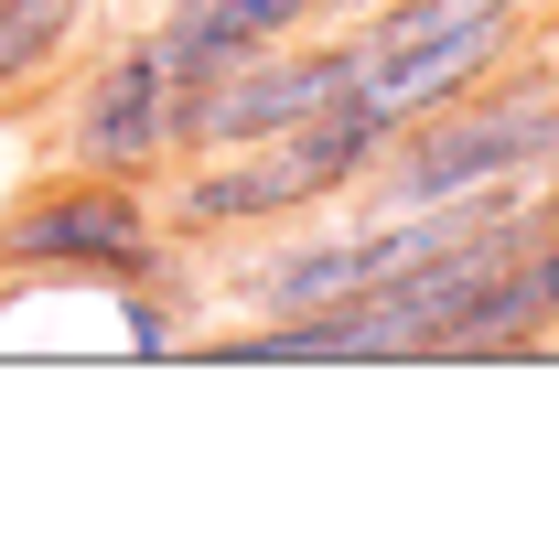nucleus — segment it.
Listing matches in <instances>:
<instances>
[{
    "label": "nucleus",
    "mask_w": 559,
    "mask_h": 537,
    "mask_svg": "<svg viewBox=\"0 0 559 537\" xmlns=\"http://www.w3.org/2000/svg\"><path fill=\"white\" fill-rule=\"evenodd\" d=\"M323 11H355V22H366V11H377V0H312V22H323Z\"/></svg>",
    "instance_id": "12"
},
{
    "label": "nucleus",
    "mask_w": 559,
    "mask_h": 537,
    "mask_svg": "<svg viewBox=\"0 0 559 537\" xmlns=\"http://www.w3.org/2000/svg\"><path fill=\"white\" fill-rule=\"evenodd\" d=\"M0 268H11V279L66 268V279L119 290V279H173V268H183V237H173V215H162L151 183L55 162L33 194H11V215H0Z\"/></svg>",
    "instance_id": "2"
},
{
    "label": "nucleus",
    "mask_w": 559,
    "mask_h": 537,
    "mask_svg": "<svg viewBox=\"0 0 559 537\" xmlns=\"http://www.w3.org/2000/svg\"><path fill=\"white\" fill-rule=\"evenodd\" d=\"M173 237L183 248H237V237H270V226H301L312 215V183H301V162L259 140V151H205V162H173Z\"/></svg>",
    "instance_id": "6"
},
{
    "label": "nucleus",
    "mask_w": 559,
    "mask_h": 537,
    "mask_svg": "<svg viewBox=\"0 0 559 537\" xmlns=\"http://www.w3.org/2000/svg\"><path fill=\"white\" fill-rule=\"evenodd\" d=\"M151 44H162L173 86H215V75H237L248 55H270V33H259V22H237L226 0H162Z\"/></svg>",
    "instance_id": "8"
},
{
    "label": "nucleus",
    "mask_w": 559,
    "mask_h": 537,
    "mask_svg": "<svg viewBox=\"0 0 559 537\" xmlns=\"http://www.w3.org/2000/svg\"><path fill=\"white\" fill-rule=\"evenodd\" d=\"M355 33H366V75H355V97L388 108L399 130H419V119L463 108L474 86H495V75L516 65V44H527V0H377Z\"/></svg>",
    "instance_id": "3"
},
{
    "label": "nucleus",
    "mask_w": 559,
    "mask_h": 537,
    "mask_svg": "<svg viewBox=\"0 0 559 537\" xmlns=\"http://www.w3.org/2000/svg\"><path fill=\"white\" fill-rule=\"evenodd\" d=\"M248 323H290V312H345L355 290H377V248H366V215L345 226H270V248H248V259L215 279Z\"/></svg>",
    "instance_id": "7"
},
{
    "label": "nucleus",
    "mask_w": 559,
    "mask_h": 537,
    "mask_svg": "<svg viewBox=\"0 0 559 537\" xmlns=\"http://www.w3.org/2000/svg\"><path fill=\"white\" fill-rule=\"evenodd\" d=\"M226 11H237V22H259L270 44H290V33L312 22V0H226Z\"/></svg>",
    "instance_id": "11"
},
{
    "label": "nucleus",
    "mask_w": 559,
    "mask_h": 537,
    "mask_svg": "<svg viewBox=\"0 0 559 537\" xmlns=\"http://www.w3.org/2000/svg\"><path fill=\"white\" fill-rule=\"evenodd\" d=\"M108 301H119V344H130V355H183V344H194L183 301H173V279H119Z\"/></svg>",
    "instance_id": "10"
},
{
    "label": "nucleus",
    "mask_w": 559,
    "mask_h": 537,
    "mask_svg": "<svg viewBox=\"0 0 559 537\" xmlns=\"http://www.w3.org/2000/svg\"><path fill=\"white\" fill-rule=\"evenodd\" d=\"M355 75H366V33H323V44H270L215 86H183L173 108V162H205V151H259V140L301 130L312 108H334Z\"/></svg>",
    "instance_id": "4"
},
{
    "label": "nucleus",
    "mask_w": 559,
    "mask_h": 537,
    "mask_svg": "<svg viewBox=\"0 0 559 537\" xmlns=\"http://www.w3.org/2000/svg\"><path fill=\"white\" fill-rule=\"evenodd\" d=\"M173 108H183V86H173V65H162V44L130 33V44H119V55H97L86 86L66 97V119H55V162L151 183V172L173 162Z\"/></svg>",
    "instance_id": "5"
},
{
    "label": "nucleus",
    "mask_w": 559,
    "mask_h": 537,
    "mask_svg": "<svg viewBox=\"0 0 559 537\" xmlns=\"http://www.w3.org/2000/svg\"><path fill=\"white\" fill-rule=\"evenodd\" d=\"M549 172H559V75L527 65V75L474 86L463 108L399 130V151L377 162V183L355 204L409 215V204H452V194H485V183H549Z\"/></svg>",
    "instance_id": "1"
},
{
    "label": "nucleus",
    "mask_w": 559,
    "mask_h": 537,
    "mask_svg": "<svg viewBox=\"0 0 559 537\" xmlns=\"http://www.w3.org/2000/svg\"><path fill=\"white\" fill-rule=\"evenodd\" d=\"M86 11H97V0H11V11H0V97H22L33 75L55 65Z\"/></svg>",
    "instance_id": "9"
}]
</instances>
